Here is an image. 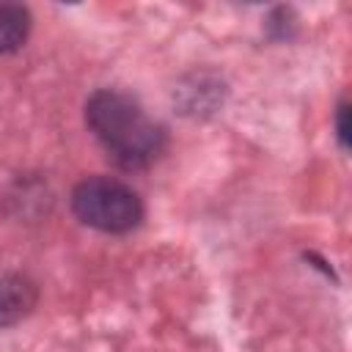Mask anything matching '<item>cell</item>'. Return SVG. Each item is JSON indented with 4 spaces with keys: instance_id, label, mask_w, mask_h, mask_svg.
<instances>
[{
    "instance_id": "1",
    "label": "cell",
    "mask_w": 352,
    "mask_h": 352,
    "mask_svg": "<svg viewBox=\"0 0 352 352\" xmlns=\"http://www.w3.org/2000/svg\"><path fill=\"white\" fill-rule=\"evenodd\" d=\"M85 121L121 168H146L165 148L162 126L126 94L96 91L85 104Z\"/></svg>"
},
{
    "instance_id": "2",
    "label": "cell",
    "mask_w": 352,
    "mask_h": 352,
    "mask_svg": "<svg viewBox=\"0 0 352 352\" xmlns=\"http://www.w3.org/2000/svg\"><path fill=\"white\" fill-rule=\"evenodd\" d=\"M72 212L85 226L107 234H124L143 220L138 192L110 176L82 179L72 192Z\"/></svg>"
},
{
    "instance_id": "3",
    "label": "cell",
    "mask_w": 352,
    "mask_h": 352,
    "mask_svg": "<svg viewBox=\"0 0 352 352\" xmlns=\"http://www.w3.org/2000/svg\"><path fill=\"white\" fill-rule=\"evenodd\" d=\"M36 305V286L22 275L0 278V327L19 322Z\"/></svg>"
},
{
    "instance_id": "4",
    "label": "cell",
    "mask_w": 352,
    "mask_h": 352,
    "mask_svg": "<svg viewBox=\"0 0 352 352\" xmlns=\"http://www.w3.org/2000/svg\"><path fill=\"white\" fill-rule=\"evenodd\" d=\"M30 11L19 3L0 0V52H14L28 41Z\"/></svg>"
},
{
    "instance_id": "5",
    "label": "cell",
    "mask_w": 352,
    "mask_h": 352,
    "mask_svg": "<svg viewBox=\"0 0 352 352\" xmlns=\"http://www.w3.org/2000/svg\"><path fill=\"white\" fill-rule=\"evenodd\" d=\"M338 138H341V146L346 148L349 146V104L346 102L338 107Z\"/></svg>"
}]
</instances>
